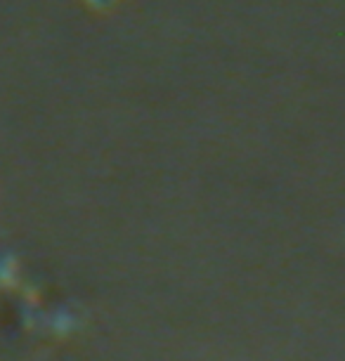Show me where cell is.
<instances>
[{
  "label": "cell",
  "instance_id": "6da1fadb",
  "mask_svg": "<svg viewBox=\"0 0 345 361\" xmlns=\"http://www.w3.org/2000/svg\"><path fill=\"white\" fill-rule=\"evenodd\" d=\"M85 3H90L95 10H107V8H111V5H116L119 0H85Z\"/></svg>",
  "mask_w": 345,
  "mask_h": 361
}]
</instances>
